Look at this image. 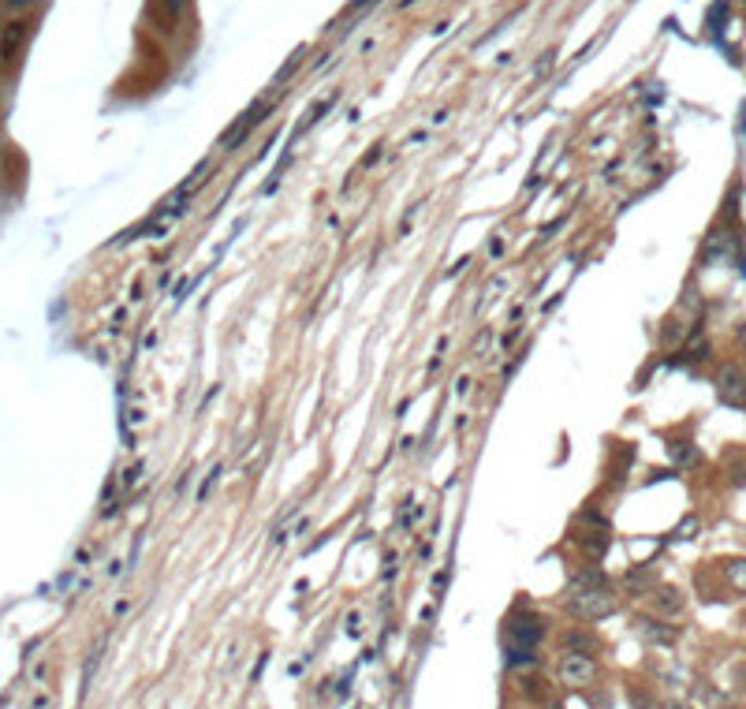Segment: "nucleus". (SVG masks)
Segmentation results:
<instances>
[{
    "label": "nucleus",
    "instance_id": "obj_26",
    "mask_svg": "<svg viewBox=\"0 0 746 709\" xmlns=\"http://www.w3.org/2000/svg\"><path fill=\"white\" fill-rule=\"evenodd\" d=\"M739 343H742V347H746V325H742V329H739Z\"/></svg>",
    "mask_w": 746,
    "mask_h": 709
},
{
    "label": "nucleus",
    "instance_id": "obj_7",
    "mask_svg": "<svg viewBox=\"0 0 746 709\" xmlns=\"http://www.w3.org/2000/svg\"><path fill=\"white\" fill-rule=\"evenodd\" d=\"M265 112H269V105H265V101H258V105H254L251 112H243L239 120L231 123L224 135H221V146H224V150H239V142H243L246 135H251L261 120H265Z\"/></svg>",
    "mask_w": 746,
    "mask_h": 709
},
{
    "label": "nucleus",
    "instance_id": "obj_8",
    "mask_svg": "<svg viewBox=\"0 0 746 709\" xmlns=\"http://www.w3.org/2000/svg\"><path fill=\"white\" fill-rule=\"evenodd\" d=\"M649 605H653L657 616L676 620V616H683V609H686V598H683V590H676V586H653V590H649Z\"/></svg>",
    "mask_w": 746,
    "mask_h": 709
},
{
    "label": "nucleus",
    "instance_id": "obj_4",
    "mask_svg": "<svg viewBox=\"0 0 746 709\" xmlns=\"http://www.w3.org/2000/svg\"><path fill=\"white\" fill-rule=\"evenodd\" d=\"M26 41H31V23L11 19L4 31H0V67H16L19 56L26 53Z\"/></svg>",
    "mask_w": 746,
    "mask_h": 709
},
{
    "label": "nucleus",
    "instance_id": "obj_2",
    "mask_svg": "<svg viewBox=\"0 0 746 709\" xmlns=\"http://www.w3.org/2000/svg\"><path fill=\"white\" fill-rule=\"evenodd\" d=\"M597 661L593 654H560V664H556V676H560L564 687H590L597 683Z\"/></svg>",
    "mask_w": 746,
    "mask_h": 709
},
{
    "label": "nucleus",
    "instance_id": "obj_23",
    "mask_svg": "<svg viewBox=\"0 0 746 709\" xmlns=\"http://www.w3.org/2000/svg\"><path fill=\"white\" fill-rule=\"evenodd\" d=\"M433 586L444 590V586H448V571H437V575H433Z\"/></svg>",
    "mask_w": 746,
    "mask_h": 709
},
{
    "label": "nucleus",
    "instance_id": "obj_21",
    "mask_svg": "<svg viewBox=\"0 0 746 709\" xmlns=\"http://www.w3.org/2000/svg\"><path fill=\"white\" fill-rule=\"evenodd\" d=\"M191 287H194V280H180V287H175V299H187V295H191Z\"/></svg>",
    "mask_w": 746,
    "mask_h": 709
},
{
    "label": "nucleus",
    "instance_id": "obj_25",
    "mask_svg": "<svg viewBox=\"0 0 746 709\" xmlns=\"http://www.w3.org/2000/svg\"><path fill=\"white\" fill-rule=\"evenodd\" d=\"M4 4H11V8H31V4H38V0H4Z\"/></svg>",
    "mask_w": 746,
    "mask_h": 709
},
{
    "label": "nucleus",
    "instance_id": "obj_12",
    "mask_svg": "<svg viewBox=\"0 0 746 709\" xmlns=\"http://www.w3.org/2000/svg\"><path fill=\"white\" fill-rule=\"evenodd\" d=\"M564 654H593V639L586 631H567L564 634Z\"/></svg>",
    "mask_w": 746,
    "mask_h": 709
},
{
    "label": "nucleus",
    "instance_id": "obj_11",
    "mask_svg": "<svg viewBox=\"0 0 746 709\" xmlns=\"http://www.w3.org/2000/svg\"><path fill=\"white\" fill-rule=\"evenodd\" d=\"M160 4V19H165V31H175L187 11V0H157Z\"/></svg>",
    "mask_w": 746,
    "mask_h": 709
},
{
    "label": "nucleus",
    "instance_id": "obj_19",
    "mask_svg": "<svg viewBox=\"0 0 746 709\" xmlns=\"http://www.w3.org/2000/svg\"><path fill=\"white\" fill-rule=\"evenodd\" d=\"M698 527H701L698 519H694V515H686L683 523L676 527V538H694V534H698Z\"/></svg>",
    "mask_w": 746,
    "mask_h": 709
},
{
    "label": "nucleus",
    "instance_id": "obj_1",
    "mask_svg": "<svg viewBox=\"0 0 746 709\" xmlns=\"http://www.w3.org/2000/svg\"><path fill=\"white\" fill-rule=\"evenodd\" d=\"M620 609V598L608 586H593V590H567L564 598V612L571 620H605Z\"/></svg>",
    "mask_w": 746,
    "mask_h": 709
},
{
    "label": "nucleus",
    "instance_id": "obj_10",
    "mask_svg": "<svg viewBox=\"0 0 746 709\" xmlns=\"http://www.w3.org/2000/svg\"><path fill=\"white\" fill-rule=\"evenodd\" d=\"M731 254V236L728 231H713V236L706 239V247H701V258L706 262H720V258Z\"/></svg>",
    "mask_w": 746,
    "mask_h": 709
},
{
    "label": "nucleus",
    "instance_id": "obj_14",
    "mask_svg": "<svg viewBox=\"0 0 746 709\" xmlns=\"http://www.w3.org/2000/svg\"><path fill=\"white\" fill-rule=\"evenodd\" d=\"M593 586H608V575L605 571H582L571 578V590H593Z\"/></svg>",
    "mask_w": 746,
    "mask_h": 709
},
{
    "label": "nucleus",
    "instance_id": "obj_5",
    "mask_svg": "<svg viewBox=\"0 0 746 709\" xmlns=\"http://www.w3.org/2000/svg\"><path fill=\"white\" fill-rule=\"evenodd\" d=\"M716 396L728 407H746V370L728 363L720 373H716Z\"/></svg>",
    "mask_w": 746,
    "mask_h": 709
},
{
    "label": "nucleus",
    "instance_id": "obj_20",
    "mask_svg": "<svg viewBox=\"0 0 746 709\" xmlns=\"http://www.w3.org/2000/svg\"><path fill=\"white\" fill-rule=\"evenodd\" d=\"M127 612H131V598H120V601H116V609H112V616H116V620H124Z\"/></svg>",
    "mask_w": 746,
    "mask_h": 709
},
{
    "label": "nucleus",
    "instance_id": "obj_13",
    "mask_svg": "<svg viewBox=\"0 0 746 709\" xmlns=\"http://www.w3.org/2000/svg\"><path fill=\"white\" fill-rule=\"evenodd\" d=\"M724 578L731 583V590H735V594H746V560H728Z\"/></svg>",
    "mask_w": 746,
    "mask_h": 709
},
{
    "label": "nucleus",
    "instance_id": "obj_3",
    "mask_svg": "<svg viewBox=\"0 0 746 709\" xmlns=\"http://www.w3.org/2000/svg\"><path fill=\"white\" fill-rule=\"evenodd\" d=\"M545 616H537V612H515L508 620V639L511 646H526V649H537L541 639H545Z\"/></svg>",
    "mask_w": 746,
    "mask_h": 709
},
{
    "label": "nucleus",
    "instance_id": "obj_9",
    "mask_svg": "<svg viewBox=\"0 0 746 709\" xmlns=\"http://www.w3.org/2000/svg\"><path fill=\"white\" fill-rule=\"evenodd\" d=\"M541 657H537V649H526V646H508V669L511 672H530L537 669Z\"/></svg>",
    "mask_w": 746,
    "mask_h": 709
},
{
    "label": "nucleus",
    "instance_id": "obj_22",
    "mask_svg": "<svg viewBox=\"0 0 746 709\" xmlns=\"http://www.w3.org/2000/svg\"><path fill=\"white\" fill-rule=\"evenodd\" d=\"M500 254H504V239H500V236H496V239L489 243V258H500Z\"/></svg>",
    "mask_w": 746,
    "mask_h": 709
},
{
    "label": "nucleus",
    "instance_id": "obj_17",
    "mask_svg": "<svg viewBox=\"0 0 746 709\" xmlns=\"http://www.w3.org/2000/svg\"><path fill=\"white\" fill-rule=\"evenodd\" d=\"M97 664H101V646L94 649V657L86 661V669H82V691H90V679H94V672H97Z\"/></svg>",
    "mask_w": 746,
    "mask_h": 709
},
{
    "label": "nucleus",
    "instance_id": "obj_16",
    "mask_svg": "<svg viewBox=\"0 0 746 709\" xmlns=\"http://www.w3.org/2000/svg\"><path fill=\"white\" fill-rule=\"evenodd\" d=\"M671 459H676L679 467H691V463H698V448H691L686 441H676L671 444Z\"/></svg>",
    "mask_w": 746,
    "mask_h": 709
},
{
    "label": "nucleus",
    "instance_id": "obj_24",
    "mask_svg": "<svg viewBox=\"0 0 746 709\" xmlns=\"http://www.w3.org/2000/svg\"><path fill=\"white\" fill-rule=\"evenodd\" d=\"M466 388H471V378H466V373H463V378L456 381V392H459V396H466Z\"/></svg>",
    "mask_w": 746,
    "mask_h": 709
},
{
    "label": "nucleus",
    "instance_id": "obj_6",
    "mask_svg": "<svg viewBox=\"0 0 746 709\" xmlns=\"http://www.w3.org/2000/svg\"><path fill=\"white\" fill-rule=\"evenodd\" d=\"M635 634H638L642 642L661 646V649L676 646V639H679V631L671 627V624H664V616H638L635 620Z\"/></svg>",
    "mask_w": 746,
    "mask_h": 709
},
{
    "label": "nucleus",
    "instance_id": "obj_18",
    "mask_svg": "<svg viewBox=\"0 0 746 709\" xmlns=\"http://www.w3.org/2000/svg\"><path fill=\"white\" fill-rule=\"evenodd\" d=\"M221 478V463H213L209 467V474H206V482H202V489H198V500H206L209 497V489H213V482Z\"/></svg>",
    "mask_w": 746,
    "mask_h": 709
},
{
    "label": "nucleus",
    "instance_id": "obj_15",
    "mask_svg": "<svg viewBox=\"0 0 746 709\" xmlns=\"http://www.w3.org/2000/svg\"><path fill=\"white\" fill-rule=\"evenodd\" d=\"M623 583H627V590H635V594H642L649 583H653V571L649 568H638V571H627L623 575Z\"/></svg>",
    "mask_w": 746,
    "mask_h": 709
}]
</instances>
